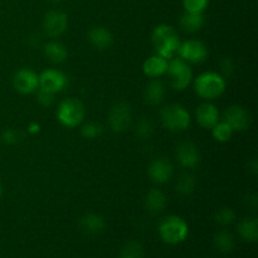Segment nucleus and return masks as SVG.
<instances>
[{"instance_id": "25", "label": "nucleus", "mask_w": 258, "mask_h": 258, "mask_svg": "<svg viewBox=\"0 0 258 258\" xmlns=\"http://www.w3.org/2000/svg\"><path fill=\"white\" fill-rule=\"evenodd\" d=\"M196 178L191 174H183L176 181V191L181 196H190L196 189Z\"/></svg>"}, {"instance_id": "5", "label": "nucleus", "mask_w": 258, "mask_h": 258, "mask_svg": "<svg viewBox=\"0 0 258 258\" xmlns=\"http://www.w3.org/2000/svg\"><path fill=\"white\" fill-rule=\"evenodd\" d=\"M85 106L77 98H67L62 101L57 108V118L63 126L73 128L85 118Z\"/></svg>"}, {"instance_id": "26", "label": "nucleus", "mask_w": 258, "mask_h": 258, "mask_svg": "<svg viewBox=\"0 0 258 258\" xmlns=\"http://www.w3.org/2000/svg\"><path fill=\"white\" fill-rule=\"evenodd\" d=\"M212 134H213V138L218 143H226V141H228L232 138L233 130H232V127L226 121H218L214 125V127L212 128Z\"/></svg>"}, {"instance_id": "1", "label": "nucleus", "mask_w": 258, "mask_h": 258, "mask_svg": "<svg viewBox=\"0 0 258 258\" xmlns=\"http://www.w3.org/2000/svg\"><path fill=\"white\" fill-rule=\"evenodd\" d=\"M151 42L155 48L156 54L166 59L173 58L178 53L179 45L181 43L178 32L168 24H160L155 27L151 34Z\"/></svg>"}, {"instance_id": "22", "label": "nucleus", "mask_w": 258, "mask_h": 258, "mask_svg": "<svg viewBox=\"0 0 258 258\" xmlns=\"http://www.w3.org/2000/svg\"><path fill=\"white\" fill-rule=\"evenodd\" d=\"M204 25L203 13L185 12L180 18V27L186 33H197Z\"/></svg>"}, {"instance_id": "17", "label": "nucleus", "mask_w": 258, "mask_h": 258, "mask_svg": "<svg viewBox=\"0 0 258 258\" xmlns=\"http://www.w3.org/2000/svg\"><path fill=\"white\" fill-rule=\"evenodd\" d=\"M168 59L161 55L155 54L151 55L150 58L144 62L143 64V71L148 77L150 78H158L160 76L165 75L166 71H168Z\"/></svg>"}, {"instance_id": "23", "label": "nucleus", "mask_w": 258, "mask_h": 258, "mask_svg": "<svg viewBox=\"0 0 258 258\" xmlns=\"http://www.w3.org/2000/svg\"><path fill=\"white\" fill-rule=\"evenodd\" d=\"M238 233L246 242H256L258 239V219L244 218L239 222Z\"/></svg>"}, {"instance_id": "35", "label": "nucleus", "mask_w": 258, "mask_h": 258, "mask_svg": "<svg viewBox=\"0 0 258 258\" xmlns=\"http://www.w3.org/2000/svg\"><path fill=\"white\" fill-rule=\"evenodd\" d=\"M28 131H29L30 134H35L39 131V125L38 123H32V125L29 126V128H28Z\"/></svg>"}, {"instance_id": "32", "label": "nucleus", "mask_w": 258, "mask_h": 258, "mask_svg": "<svg viewBox=\"0 0 258 258\" xmlns=\"http://www.w3.org/2000/svg\"><path fill=\"white\" fill-rule=\"evenodd\" d=\"M54 95L55 93L50 92V91L44 90V88H38L37 90V100L44 107H49L54 103Z\"/></svg>"}, {"instance_id": "31", "label": "nucleus", "mask_w": 258, "mask_h": 258, "mask_svg": "<svg viewBox=\"0 0 258 258\" xmlns=\"http://www.w3.org/2000/svg\"><path fill=\"white\" fill-rule=\"evenodd\" d=\"M209 4V0H183L185 12L203 13Z\"/></svg>"}, {"instance_id": "4", "label": "nucleus", "mask_w": 258, "mask_h": 258, "mask_svg": "<svg viewBox=\"0 0 258 258\" xmlns=\"http://www.w3.org/2000/svg\"><path fill=\"white\" fill-rule=\"evenodd\" d=\"M161 122L164 127L168 128L173 133H180L185 131L190 126L191 118L190 113L188 112L185 107L178 103H171L165 106L160 112Z\"/></svg>"}, {"instance_id": "14", "label": "nucleus", "mask_w": 258, "mask_h": 258, "mask_svg": "<svg viewBox=\"0 0 258 258\" xmlns=\"http://www.w3.org/2000/svg\"><path fill=\"white\" fill-rule=\"evenodd\" d=\"M176 160L183 168H196L201 161V154L196 144L190 141H183L176 146Z\"/></svg>"}, {"instance_id": "18", "label": "nucleus", "mask_w": 258, "mask_h": 258, "mask_svg": "<svg viewBox=\"0 0 258 258\" xmlns=\"http://www.w3.org/2000/svg\"><path fill=\"white\" fill-rule=\"evenodd\" d=\"M87 37L91 45H93V47L100 50L110 48L113 40L111 32L105 27H93L92 29H90Z\"/></svg>"}, {"instance_id": "20", "label": "nucleus", "mask_w": 258, "mask_h": 258, "mask_svg": "<svg viewBox=\"0 0 258 258\" xmlns=\"http://www.w3.org/2000/svg\"><path fill=\"white\" fill-rule=\"evenodd\" d=\"M168 198L159 189H150L145 197V207L151 214H159L165 209Z\"/></svg>"}, {"instance_id": "38", "label": "nucleus", "mask_w": 258, "mask_h": 258, "mask_svg": "<svg viewBox=\"0 0 258 258\" xmlns=\"http://www.w3.org/2000/svg\"><path fill=\"white\" fill-rule=\"evenodd\" d=\"M50 2H53V3H59V2H62V0H50Z\"/></svg>"}, {"instance_id": "9", "label": "nucleus", "mask_w": 258, "mask_h": 258, "mask_svg": "<svg viewBox=\"0 0 258 258\" xmlns=\"http://www.w3.org/2000/svg\"><path fill=\"white\" fill-rule=\"evenodd\" d=\"M13 85L15 90L23 95L37 92L39 88V76L29 68H22L15 72L13 77Z\"/></svg>"}, {"instance_id": "37", "label": "nucleus", "mask_w": 258, "mask_h": 258, "mask_svg": "<svg viewBox=\"0 0 258 258\" xmlns=\"http://www.w3.org/2000/svg\"><path fill=\"white\" fill-rule=\"evenodd\" d=\"M3 194V188H2V183H0V197H2Z\"/></svg>"}, {"instance_id": "24", "label": "nucleus", "mask_w": 258, "mask_h": 258, "mask_svg": "<svg viewBox=\"0 0 258 258\" xmlns=\"http://www.w3.org/2000/svg\"><path fill=\"white\" fill-rule=\"evenodd\" d=\"M213 242L216 248L223 254L231 253L234 249V247H236L234 237L232 236V233H229L228 231H224V229L217 232L216 236H214L213 238Z\"/></svg>"}, {"instance_id": "28", "label": "nucleus", "mask_w": 258, "mask_h": 258, "mask_svg": "<svg viewBox=\"0 0 258 258\" xmlns=\"http://www.w3.org/2000/svg\"><path fill=\"white\" fill-rule=\"evenodd\" d=\"M154 131V125L149 118L143 117L141 120L138 121L135 127V134L139 139L141 140H146V139L150 138L153 135Z\"/></svg>"}, {"instance_id": "33", "label": "nucleus", "mask_w": 258, "mask_h": 258, "mask_svg": "<svg viewBox=\"0 0 258 258\" xmlns=\"http://www.w3.org/2000/svg\"><path fill=\"white\" fill-rule=\"evenodd\" d=\"M19 140V133L14 128H7L2 134V141L7 145H14Z\"/></svg>"}, {"instance_id": "16", "label": "nucleus", "mask_w": 258, "mask_h": 258, "mask_svg": "<svg viewBox=\"0 0 258 258\" xmlns=\"http://www.w3.org/2000/svg\"><path fill=\"white\" fill-rule=\"evenodd\" d=\"M196 118L199 125L204 128H213L219 121V111L214 105L204 102L197 107Z\"/></svg>"}, {"instance_id": "15", "label": "nucleus", "mask_w": 258, "mask_h": 258, "mask_svg": "<svg viewBox=\"0 0 258 258\" xmlns=\"http://www.w3.org/2000/svg\"><path fill=\"white\" fill-rule=\"evenodd\" d=\"M78 227L87 236H97L105 231L106 222L105 218L100 214L88 213L80 219Z\"/></svg>"}, {"instance_id": "7", "label": "nucleus", "mask_w": 258, "mask_h": 258, "mask_svg": "<svg viewBox=\"0 0 258 258\" xmlns=\"http://www.w3.org/2000/svg\"><path fill=\"white\" fill-rule=\"evenodd\" d=\"M131 118L133 113H131L130 105L123 101L116 102L108 113V123L111 130L115 133H123L130 127Z\"/></svg>"}, {"instance_id": "30", "label": "nucleus", "mask_w": 258, "mask_h": 258, "mask_svg": "<svg viewBox=\"0 0 258 258\" xmlns=\"http://www.w3.org/2000/svg\"><path fill=\"white\" fill-rule=\"evenodd\" d=\"M214 219L219 226L226 227L233 223L234 219H236V213L231 208H221L214 216Z\"/></svg>"}, {"instance_id": "12", "label": "nucleus", "mask_w": 258, "mask_h": 258, "mask_svg": "<svg viewBox=\"0 0 258 258\" xmlns=\"http://www.w3.org/2000/svg\"><path fill=\"white\" fill-rule=\"evenodd\" d=\"M149 178L156 184H165L173 178L174 168L168 159L159 158L150 163L148 169Z\"/></svg>"}, {"instance_id": "19", "label": "nucleus", "mask_w": 258, "mask_h": 258, "mask_svg": "<svg viewBox=\"0 0 258 258\" xmlns=\"http://www.w3.org/2000/svg\"><path fill=\"white\" fill-rule=\"evenodd\" d=\"M165 86L160 80H153L146 85L145 92H144V98L145 102L150 106H158L165 98Z\"/></svg>"}, {"instance_id": "6", "label": "nucleus", "mask_w": 258, "mask_h": 258, "mask_svg": "<svg viewBox=\"0 0 258 258\" xmlns=\"http://www.w3.org/2000/svg\"><path fill=\"white\" fill-rule=\"evenodd\" d=\"M166 73H168L169 78H170L171 87L178 91L185 90L189 86V83L191 82V78H193V72H191L190 66H189L188 62L181 59L180 57L174 58V59L169 62Z\"/></svg>"}, {"instance_id": "8", "label": "nucleus", "mask_w": 258, "mask_h": 258, "mask_svg": "<svg viewBox=\"0 0 258 258\" xmlns=\"http://www.w3.org/2000/svg\"><path fill=\"white\" fill-rule=\"evenodd\" d=\"M178 54L181 59L188 63H202L208 57V49L201 40L189 39L180 43Z\"/></svg>"}, {"instance_id": "11", "label": "nucleus", "mask_w": 258, "mask_h": 258, "mask_svg": "<svg viewBox=\"0 0 258 258\" xmlns=\"http://www.w3.org/2000/svg\"><path fill=\"white\" fill-rule=\"evenodd\" d=\"M224 121L228 123L233 131H244L249 128L252 123L251 115L242 106H229L224 111Z\"/></svg>"}, {"instance_id": "27", "label": "nucleus", "mask_w": 258, "mask_h": 258, "mask_svg": "<svg viewBox=\"0 0 258 258\" xmlns=\"http://www.w3.org/2000/svg\"><path fill=\"white\" fill-rule=\"evenodd\" d=\"M120 258H144V248L139 242L130 241L122 247Z\"/></svg>"}, {"instance_id": "29", "label": "nucleus", "mask_w": 258, "mask_h": 258, "mask_svg": "<svg viewBox=\"0 0 258 258\" xmlns=\"http://www.w3.org/2000/svg\"><path fill=\"white\" fill-rule=\"evenodd\" d=\"M102 131L103 128L100 123L87 122L81 128V135L85 139H87V140H93V139H97L98 136H101Z\"/></svg>"}, {"instance_id": "13", "label": "nucleus", "mask_w": 258, "mask_h": 258, "mask_svg": "<svg viewBox=\"0 0 258 258\" xmlns=\"http://www.w3.org/2000/svg\"><path fill=\"white\" fill-rule=\"evenodd\" d=\"M67 83V76L58 70H45L39 75V87L53 93L64 90Z\"/></svg>"}, {"instance_id": "21", "label": "nucleus", "mask_w": 258, "mask_h": 258, "mask_svg": "<svg viewBox=\"0 0 258 258\" xmlns=\"http://www.w3.org/2000/svg\"><path fill=\"white\" fill-rule=\"evenodd\" d=\"M44 54L50 62L63 63L68 58V50L67 47L58 40H50L44 45Z\"/></svg>"}, {"instance_id": "36", "label": "nucleus", "mask_w": 258, "mask_h": 258, "mask_svg": "<svg viewBox=\"0 0 258 258\" xmlns=\"http://www.w3.org/2000/svg\"><path fill=\"white\" fill-rule=\"evenodd\" d=\"M248 166H251V170L252 171H253V173L254 174H256L257 173V168H258V165H257V161H256V159H253V160H252L251 161V164H249V165Z\"/></svg>"}, {"instance_id": "10", "label": "nucleus", "mask_w": 258, "mask_h": 258, "mask_svg": "<svg viewBox=\"0 0 258 258\" xmlns=\"http://www.w3.org/2000/svg\"><path fill=\"white\" fill-rule=\"evenodd\" d=\"M68 17L59 10H52L45 14L43 20V29L50 38H58L67 30Z\"/></svg>"}, {"instance_id": "2", "label": "nucleus", "mask_w": 258, "mask_h": 258, "mask_svg": "<svg viewBox=\"0 0 258 258\" xmlns=\"http://www.w3.org/2000/svg\"><path fill=\"white\" fill-rule=\"evenodd\" d=\"M194 90L203 100H216L226 91V80L216 72L202 73L194 81Z\"/></svg>"}, {"instance_id": "3", "label": "nucleus", "mask_w": 258, "mask_h": 258, "mask_svg": "<svg viewBox=\"0 0 258 258\" xmlns=\"http://www.w3.org/2000/svg\"><path fill=\"white\" fill-rule=\"evenodd\" d=\"M189 227L183 218L178 216H169L159 224V236L165 243L179 244L188 237Z\"/></svg>"}, {"instance_id": "34", "label": "nucleus", "mask_w": 258, "mask_h": 258, "mask_svg": "<svg viewBox=\"0 0 258 258\" xmlns=\"http://www.w3.org/2000/svg\"><path fill=\"white\" fill-rule=\"evenodd\" d=\"M221 67H222V71H223V72L226 73L227 76H229L232 73V71H233L234 66H233V63H232L231 59L226 58V59H224L223 62H222Z\"/></svg>"}]
</instances>
